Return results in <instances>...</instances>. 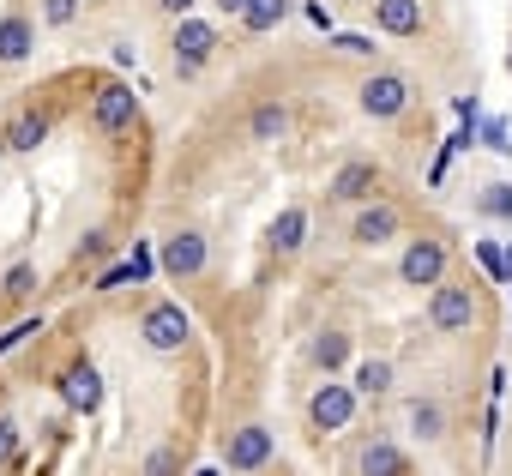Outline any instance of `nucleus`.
<instances>
[{
  "instance_id": "nucleus-6",
  "label": "nucleus",
  "mask_w": 512,
  "mask_h": 476,
  "mask_svg": "<svg viewBox=\"0 0 512 476\" xmlns=\"http://www.w3.org/2000/svg\"><path fill=\"white\" fill-rule=\"evenodd\" d=\"M205 260H211V248H205V235H193V229H181V235H169V242L157 248V266L175 278V284H187V278H199L205 272Z\"/></svg>"
},
{
  "instance_id": "nucleus-9",
  "label": "nucleus",
  "mask_w": 512,
  "mask_h": 476,
  "mask_svg": "<svg viewBox=\"0 0 512 476\" xmlns=\"http://www.w3.org/2000/svg\"><path fill=\"white\" fill-rule=\"evenodd\" d=\"M133 115H139V91H133V85H121V79H109V85L97 91V103H91L97 133H127V127H133Z\"/></svg>"
},
{
  "instance_id": "nucleus-1",
  "label": "nucleus",
  "mask_w": 512,
  "mask_h": 476,
  "mask_svg": "<svg viewBox=\"0 0 512 476\" xmlns=\"http://www.w3.org/2000/svg\"><path fill=\"white\" fill-rule=\"evenodd\" d=\"M308 422H314L320 434H344V428L356 422V386H344V380H320L314 398H308Z\"/></svg>"
},
{
  "instance_id": "nucleus-4",
  "label": "nucleus",
  "mask_w": 512,
  "mask_h": 476,
  "mask_svg": "<svg viewBox=\"0 0 512 476\" xmlns=\"http://www.w3.org/2000/svg\"><path fill=\"white\" fill-rule=\"evenodd\" d=\"M217 25L211 19H175V37H169V49H175V67L181 73H199L211 55H217Z\"/></svg>"
},
{
  "instance_id": "nucleus-29",
  "label": "nucleus",
  "mask_w": 512,
  "mask_h": 476,
  "mask_svg": "<svg viewBox=\"0 0 512 476\" xmlns=\"http://www.w3.org/2000/svg\"><path fill=\"white\" fill-rule=\"evenodd\" d=\"M482 145L500 151V157H512V127H506V121H488V127H482Z\"/></svg>"
},
{
  "instance_id": "nucleus-35",
  "label": "nucleus",
  "mask_w": 512,
  "mask_h": 476,
  "mask_svg": "<svg viewBox=\"0 0 512 476\" xmlns=\"http://www.w3.org/2000/svg\"><path fill=\"white\" fill-rule=\"evenodd\" d=\"M308 19H314L320 31H332V7H326V0H308Z\"/></svg>"
},
{
  "instance_id": "nucleus-10",
  "label": "nucleus",
  "mask_w": 512,
  "mask_h": 476,
  "mask_svg": "<svg viewBox=\"0 0 512 476\" xmlns=\"http://www.w3.org/2000/svg\"><path fill=\"white\" fill-rule=\"evenodd\" d=\"M398 229H404L398 205H386V199H380V205H362V211H356V223H350V242H356V248H386Z\"/></svg>"
},
{
  "instance_id": "nucleus-24",
  "label": "nucleus",
  "mask_w": 512,
  "mask_h": 476,
  "mask_svg": "<svg viewBox=\"0 0 512 476\" xmlns=\"http://www.w3.org/2000/svg\"><path fill=\"white\" fill-rule=\"evenodd\" d=\"M332 49H338V55H368V61L380 55V43H374L368 31H332Z\"/></svg>"
},
{
  "instance_id": "nucleus-20",
  "label": "nucleus",
  "mask_w": 512,
  "mask_h": 476,
  "mask_svg": "<svg viewBox=\"0 0 512 476\" xmlns=\"http://www.w3.org/2000/svg\"><path fill=\"white\" fill-rule=\"evenodd\" d=\"M0 139H7L13 151H37V145L49 139V115L25 109V115H13V121H7V133H0Z\"/></svg>"
},
{
  "instance_id": "nucleus-31",
  "label": "nucleus",
  "mask_w": 512,
  "mask_h": 476,
  "mask_svg": "<svg viewBox=\"0 0 512 476\" xmlns=\"http://www.w3.org/2000/svg\"><path fill=\"white\" fill-rule=\"evenodd\" d=\"M121 284H139V272H133V260H121V266H109V272L97 278V290H121Z\"/></svg>"
},
{
  "instance_id": "nucleus-33",
  "label": "nucleus",
  "mask_w": 512,
  "mask_h": 476,
  "mask_svg": "<svg viewBox=\"0 0 512 476\" xmlns=\"http://www.w3.org/2000/svg\"><path fill=\"white\" fill-rule=\"evenodd\" d=\"M133 272H139V284H145V278L157 272V254H151V248H133Z\"/></svg>"
},
{
  "instance_id": "nucleus-36",
  "label": "nucleus",
  "mask_w": 512,
  "mask_h": 476,
  "mask_svg": "<svg viewBox=\"0 0 512 476\" xmlns=\"http://www.w3.org/2000/svg\"><path fill=\"white\" fill-rule=\"evenodd\" d=\"M211 7H217V13H223V19H241V13H247V7H253V0H211Z\"/></svg>"
},
{
  "instance_id": "nucleus-21",
  "label": "nucleus",
  "mask_w": 512,
  "mask_h": 476,
  "mask_svg": "<svg viewBox=\"0 0 512 476\" xmlns=\"http://www.w3.org/2000/svg\"><path fill=\"white\" fill-rule=\"evenodd\" d=\"M247 133H253V139H266V145L284 139V133H290V109H284V103H260V109L247 115Z\"/></svg>"
},
{
  "instance_id": "nucleus-37",
  "label": "nucleus",
  "mask_w": 512,
  "mask_h": 476,
  "mask_svg": "<svg viewBox=\"0 0 512 476\" xmlns=\"http://www.w3.org/2000/svg\"><path fill=\"white\" fill-rule=\"evenodd\" d=\"M506 272H512V248H506Z\"/></svg>"
},
{
  "instance_id": "nucleus-18",
  "label": "nucleus",
  "mask_w": 512,
  "mask_h": 476,
  "mask_svg": "<svg viewBox=\"0 0 512 476\" xmlns=\"http://www.w3.org/2000/svg\"><path fill=\"white\" fill-rule=\"evenodd\" d=\"M308 356H314V368H326V380H332V374L350 362V332H332V326H326V332H314Z\"/></svg>"
},
{
  "instance_id": "nucleus-25",
  "label": "nucleus",
  "mask_w": 512,
  "mask_h": 476,
  "mask_svg": "<svg viewBox=\"0 0 512 476\" xmlns=\"http://www.w3.org/2000/svg\"><path fill=\"white\" fill-rule=\"evenodd\" d=\"M476 260H482V272H488L494 284H512V272H506V248H494V242H476Z\"/></svg>"
},
{
  "instance_id": "nucleus-13",
  "label": "nucleus",
  "mask_w": 512,
  "mask_h": 476,
  "mask_svg": "<svg viewBox=\"0 0 512 476\" xmlns=\"http://www.w3.org/2000/svg\"><path fill=\"white\" fill-rule=\"evenodd\" d=\"M374 181H380V169H374L368 157H356V163H344V169L332 175V187H326V193H332L338 205H362V199L374 193Z\"/></svg>"
},
{
  "instance_id": "nucleus-26",
  "label": "nucleus",
  "mask_w": 512,
  "mask_h": 476,
  "mask_svg": "<svg viewBox=\"0 0 512 476\" xmlns=\"http://www.w3.org/2000/svg\"><path fill=\"white\" fill-rule=\"evenodd\" d=\"M145 476H181V452H175V446L145 452Z\"/></svg>"
},
{
  "instance_id": "nucleus-3",
  "label": "nucleus",
  "mask_w": 512,
  "mask_h": 476,
  "mask_svg": "<svg viewBox=\"0 0 512 476\" xmlns=\"http://www.w3.org/2000/svg\"><path fill=\"white\" fill-rule=\"evenodd\" d=\"M356 103H362V115H374V121H398V115L410 109V79H404V73H368L362 91H356Z\"/></svg>"
},
{
  "instance_id": "nucleus-23",
  "label": "nucleus",
  "mask_w": 512,
  "mask_h": 476,
  "mask_svg": "<svg viewBox=\"0 0 512 476\" xmlns=\"http://www.w3.org/2000/svg\"><path fill=\"white\" fill-rule=\"evenodd\" d=\"M476 211H482V217H500V223H512V181H488V187L476 193Z\"/></svg>"
},
{
  "instance_id": "nucleus-11",
  "label": "nucleus",
  "mask_w": 512,
  "mask_h": 476,
  "mask_svg": "<svg viewBox=\"0 0 512 476\" xmlns=\"http://www.w3.org/2000/svg\"><path fill=\"white\" fill-rule=\"evenodd\" d=\"M61 398H67V410L97 416V404H103V380H97V368H91V362H73V368L61 374Z\"/></svg>"
},
{
  "instance_id": "nucleus-28",
  "label": "nucleus",
  "mask_w": 512,
  "mask_h": 476,
  "mask_svg": "<svg viewBox=\"0 0 512 476\" xmlns=\"http://www.w3.org/2000/svg\"><path fill=\"white\" fill-rule=\"evenodd\" d=\"M0 290H7V296H31V290H37V266H13Z\"/></svg>"
},
{
  "instance_id": "nucleus-30",
  "label": "nucleus",
  "mask_w": 512,
  "mask_h": 476,
  "mask_svg": "<svg viewBox=\"0 0 512 476\" xmlns=\"http://www.w3.org/2000/svg\"><path fill=\"white\" fill-rule=\"evenodd\" d=\"M37 332H43V320H19L13 332H0V356H7V350H19V344H25V338H37Z\"/></svg>"
},
{
  "instance_id": "nucleus-16",
  "label": "nucleus",
  "mask_w": 512,
  "mask_h": 476,
  "mask_svg": "<svg viewBox=\"0 0 512 476\" xmlns=\"http://www.w3.org/2000/svg\"><path fill=\"white\" fill-rule=\"evenodd\" d=\"M302 242H308V211H302V205L278 211V223H272V254L290 260V254H302Z\"/></svg>"
},
{
  "instance_id": "nucleus-7",
  "label": "nucleus",
  "mask_w": 512,
  "mask_h": 476,
  "mask_svg": "<svg viewBox=\"0 0 512 476\" xmlns=\"http://www.w3.org/2000/svg\"><path fill=\"white\" fill-rule=\"evenodd\" d=\"M428 326H434V332H470V326H476V296H470L464 284H440V290L428 296Z\"/></svg>"
},
{
  "instance_id": "nucleus-38",
  "label": "nucleus",
  "mask_w": 512,
  "mask_h": 476,
  "mask_svg": "<svg viewBox=\"0 0 512 476\" xmlns=\"http://www.w3.org/2000/svg\"><path fill=\"white\" fill-rule=\"evenodd\" d=\"M506 67H512V61H506Z\"/></svg>"
},
{
  "instance_id": "nucleus-14",
  "label": "nucleus",
  "mask_w": 512,
  "mask_h": 476,
  "mask_svg": "<svg viewBox=\"0 0 512 476\" xmlns=\"http://www.w3.org/2000/svg\"><path fill=\"white\" fill-rule=\"evenodd\" d=\"M31 49H37V19L7 13V19H0V61L19 67V61H31Z\"/></svg>"
},
{
  "instance_id": "nucleus-17",
  "label": "nucleus",
  "mask_w": 512,
  "mask_h": 476,
  "mask_svg": "<svg viewBox=\"0 0 512 476\" xmlns=\"http://www.w3.org/2000/svg\"><path fill=\"white\" fill-rule=\"evenodd\" d=\"M404 428H410L416 440H440V434H446V410H440V398H410V404H404Z\"/></svg>"
},
{
  "instance_id": "nucleus-19",
  "label": "nucleus",
  "mask_w": 512,
  "mask_h": 476,
  "mask_svg": "<svg viewBox=\"0 0 512 476\" xmlns=\"http://www.w3.org/2000/svg\"><path fill=\"white\" fill-rule=\"evenodd\" d=\"M350 386H356V398H386L392 392V362L386 356H362L356 374H350Z\"/></svg>"
},
{
  "instance_id": "nucleus-2",
  "label": "nucleus",
  "mask_w": 512,
  "mask_h": 476,
  "mask_svg": "<svg viewBox=\"0 0 512 476\" xmlns=\"http://www.w3.org/2000/svg\"><path fill=\"white\" fill-rule=\"evenodd\" d=\"M217 452H223V464H229V470H266L278 446H272V428L241 422V428H229V434H223V446H217Z\"/></svg>"
},
{
  "instance_id": "nucleus-27",
  "label": "nucleus",
  "mask_w": 512,
  "mask_h": 476,
  "mask_svg": "<svg viewBox=\"0 0 512 476\" xmlns=\"http://www.w3.org/2000/svg\"><path fill=\"white\" fill-rule=\"evenodd\" d=\"M73 19H79V0H43V25L61 31V25H73Z\"/></svg>"
},
{
  "instance_id": "nucleus-5",
  "label": "nucleus",
  "mask_w": 512,
  "mask_h": 476,
  "mask_svg": "<svg viewBox=\"0 0 512 476\" xmlns=\"http://www.w3.org/2000/svg\"><path fill=\"white\" fill-rule=\"evenodd\" d=\"M139 338H145L157 356L181 350V344H187V308H181V302H151L145 320H139Z\"/></svg>"
},
{
  "instance_id": "nucleus-32",
  "label": "nucleus",
  "mask_w": 512,
  "mask_h": 476,
  "mask_svg": "<svg viewBox=\"0 0 512 476\" xmlns=\"http://www.w3.org/2000/svg\"><path fill=\"white\" fill-rule=\"evenodd\" d=\"M0 464H19V428L0 416Z\"/></svg>"
},
{
  "instance_id": "nucleus-34",
  "label": "nucleus",
  "mask_w": 512,
  "mask_h": 476,
  "mask_svg": "<svg viewBox=\"0 0 512 476\" xmlns=\"http://www.w3.org/2000/svg\"><path fill=\"white\" fill-rule=\"evenodd\" d=\"M157 7H163L169 19H193V7H199V0H157Z\"/></svg>"
},
{
  "instance_id": "nucleus-8",
  "label": "nucleus",
  "mask_w": 512,
  "mask_h": 476,
  "mask_svg": "<svg viewBox=\"0 0 512 476\" xmlns=\"http://www.w3.org/2000/svg\"><path fill=\"white\" fill-rule=\"evenodd\" d=\"M398 278L404 284H446V242H434V235H416V242L404 248V260H398Z\"/></svg>"
},
{
  "instance_id": "nucleus-22",
  "label": "nucleus",
  "mask_w": 512,
  "mask_h": 476,
  "mask_svg": "<svg viewBox=\"0 0 512 476\" xmlns=\"http://www.w3.org/2000/svg\"><path fill=\"white\" fill-rule=\"evenodd\" d=\"M284 13H290V0H253V7L241 13V25H247L253 37H266V31H278V25H284Z\"/></svg>"
},
{
  "instance_id": "nucleus-15",
  "label": "nucleus",
  "mask_w": 512,
  "mask_h": 476,
  "mask_svg": "<svg viewBox=\"0 0 512 476\" xmlns=\"http://www.w3.org/2000/svg\"><path fill=\"white\" fill-rule=\"evenodd\" d=\"M374 25L386 37H416L422 31V0H374Z\"/></svg>"
},
{
  "instance_id": "nucleus-12",
  "label": "nucleus",
  "mask_w": 512,
  "mask_h": 476,
  "mask_svg": "<svg viewBox=\"0 0 512 476\" xmlns=\"http://www.w3.org/2000/svg\"><path fill=\"white\" fill-rule=\"evenodd\" d=\"M356 476H410V452L398 440H362Z\"/></svg>"
}]
</instances>
